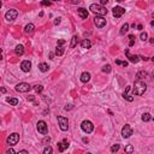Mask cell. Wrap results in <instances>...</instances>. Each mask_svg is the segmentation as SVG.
I'll return each instance as SVG.
<instances>
[{"instance_id": "cell-34", "label": "cell", "mask_w": 154, "mask_h": 154, "mask_svg": "<svg viewBox=\"0 0 154 154\" xmlns=\"http://www.w3.org/2000/svg\"><path fill=\"white\" fill-rule=\"evenodd\" d=\"M118 150H119V144H113V146L111 147V152H112V153L118 152Z\"/></svg>"}, {"instance_id": "cell-21", "label": "cell", "mask_w": 154, "mask_h": 154, "mask_svg": "<svg viewBox=\"0 0 154 154\" xmlns=\"http://www.w3.org/2000/svg\"><path fill=\"white\" fill-rule=\"evenodd\" d=\"M81 46H82V48H86V49H88V48H90V46H92V42H90L88 39H84V40H82V41H81Z\"/></svg>"}, {"instance_id": "cell-57", "label": "cell", "mask_w": 154, "mask_h": 154, "mask_svg": "<svg viewBox=\"0 0 154 154\" xmlns=\"http://www.w3.org/2000/svg\"><path fill=\"white\" fill-rule=\"evenodd\" d=\"M153 77H154V71H153Z\"/></svg>"}, {"instance_id": "cell-46", "label": "cell", "mask_w": 154, "mask_h": 154, "mask_svg": "<svg viewBox=\"0 0 154 154\" xmlns=\"http://www.w3.org/2000/svg\"><path fill=\"white\" fill-rule=\"evenodd\" d=\"M122 65L123 66H128V61H122Z\"/></svg>"}, {"instance_id": "cell-43", "label": "cell", "mask_w": 154, "mask_h": 154, "mask_svg": "<svg viewBox=\"0 0 154 154\" xmlns=\"http://www.w3.org/2000/svg\"><path fill=\"white\" fill-rule=\"evenodd\" d=\"M137 29H138V30H142V29H143V25H142V24H138V25H137Z\"/></svg>"}, {"instance_id": "cell-8", "label": "cell", "mask_w": 154, "mask_h": 154, "mask_svg": "<svg viewBox=\"0 0 154 154\" xmlns=\"http://www.w3.org/2000/svg\"><path fill=\"white\" fill-rule=\"evenodd\" d=\"M131 135H132V129H131V126H130L129 124H125V125L123 126V129H122V136H123L124 138H129Z\"/></svg>"}, {"instance_id": "cell-3", "label": "cell", "mask_w": 154, "mask_h": 154, "mask_svg": "<svg viewBox=\"0 0 154 154\" xmlns=\"http://www.w3.org/2000/svg\"><path fill=\"white\" fill-rule=\"evenodd\" d=\"M58 124H59V128L61 131H66L69 129V120L66 117H63V116H59L58 117Z\"/></svg>"}, {"instance_id": "cell-54", "label": "cell", "mask_w": 154, "mask_h": 154, "mask_svg": "<svg viewBox=\"0 0 154 154\" xmlns=\"http://www.w3.org/2000/svg\"><path fill=\"white\" fill-rule=\"evenodd\" d=\"M152 61H154V57H152Z\"/></svg>"}, {"instance_id": "cell-25", "label": "cell", "mask_w": 154, "mask_h": 154, "mask_svg": "<svg viewBox=\"0 0 154 154\" xmlns=\"http://www.w3.org/2000/svg\"><path fill=\"white\" fill-rule=\"evenodd\" d=\"M77 42H78V37H77L76 35H75V36H72V39H71V43H70V47H71V48H75V47H76V45H77Z\"/></svg>"}, {"instance_id": "cell-11", "label": "cell", "mask_w": 154, "mask_h": 154, "mask_svg": "<svg viewBox=\"0 0 154 154\" xmlns=\"http://www.w3.org/2000/svg\"><path fill=\"white\" fill-rule=\"evenodd\" d=\"M112 12H113V16L116 18H119V17H122L125 13V9L122 7V6H116V7H113Z\"/></svg>"}, {"instance_id": "cell-18", "label": "cell", "mask_w": 154, "mask_h": 154, "mask_svg": "<svg viewBox=\"0 0 154 154\" xmlns=\"http://www.w3.org/2000/svg\"><path fill=\"white\" fill-rule=\"evenodd\" d=\"M81 82H83V83H87V82H89L90 81V73L89 72H83L82 75H81Z\"/></svg>"}, {"instance_id": "cell-49", "label": "cell", "mask_w": 154, "mask_h": 154, "mask_svg": "<svg viewBox=\"0 0 154 154\" xmlns=\"http://www.w3.org/2000/svg\"><path fill=\"white\" fill-rule=\"evenodd\" d=\"M83 142H84V143H88V138L84 137V138H83Z\"/></svg>"}, {"instance_id": "cell-13", "label": "cell", "mask_w": 154, "mask_h": 154, "mask_svg": "<svg viewBox=\"0 0 154 154\" xmlns=\"http://www.w3.org/2000/svg\"><path fill=\"white\" fill-rule=\"evenodd\" d=\"M131 90V87H126L125 88V92L123 93V98L126 100V101H129V102H132L134 101V96H131L130 94H129V92Z\"/></svg>"}, {"instance_id": "cell-2", "label": "cell", "mask_w": 154, "mask_h": 154, "mask_svg": "<svg viewBox=\"0 0 154 154\" xmlns=\"http://www.w3.org/2000/svg\"><path fill=\"white\" fill-rule=\"evenodd\" d=\"M89 10H90L93 13H95L96 16H105V15H107L106 7L102 6V5H99V4H92V5L89 6Z\"/></svg>"}, {"instance_id": "cell-55", "label": "cell", "mask_w": 154, "mask_h": 154, "mask_svg": "<svg viewBox=\"0 0 154 154\" xmlns=\"http://www.w3.org/2000/svg\"><path fill=\"white\" fill-rule=\"evenodd\" d=\"M53 1H60V0H53Z\"/></svg>"}, {"instance_id": "cell-20", "label": "cell", "mask_w": 154, "mask_h": 154, "mask_svg": "<svg viewBox=\"0 0 154 154\" xmlns=\"http://www.w3.org/2000/svg\"><path fill=\"white\" fill-rule=\"evenodd\" d=\"M147 76H148L147 71H138V72L136 73V81H137V80H144Z\"/></svg>"}, {"instance_id": "cell-42", "label": "cell", "mask_w": 154, "mask_h": 154, "mask_svg": "<svg viewBox=\"0 0 154 154\" xmlns=\"http://www.w3.org/2000/svg\"><path fill=\"white\" fill-rule=\"evenodd\" d=\"M19 153H23V154H29V152H28V150H25V149H23V150H19Z\"/></svg>"}, {"instance_id": "cell-4", "label": "cell", "mask_w": 154, "mask_h": 154, "mask_svg": "<svg viewBox=\"0 0 154 154\" xmlns=\"http://www.w3.org/2000/svg\"><path fill=\"white\" fill-rule=\"evenodd\" d=\"M81 129H82L84 132L90 134V132L94 130V125H93V123H92L90 120H83L82 124H81Z\"/></svg>"}, {"instance_id": "cell-22", "label": "cell", "mask_w": 154, "mask_h": 154, "mask_svg": "<svg viewBox=\"0 0 154 154\" xmlns=\"http://www.w3.org/2000/svg\"><path fill=\"white\" fill-rule=\"evenodd\" d=\"M48 69H49L48 64H46V63H41V64H39V70H40L41 72H47V71H48Z\"/></svg>"}, {"instance_id": "cell-56", "label": "cell", "mask_w": 154, "mask_h": 154, "mask_svg": "<svg viewBox=\"0 0 154 154\" xmlns=\"http://www.w3.org/2000/svg\"><path fill=\"white\" fill-rule=\"evenodd\" d=\"M152 119H153V122H154V117H153V118H152Z\"/></svg>"}, {"instance_id": "cell-38", "label": "cell", "mask_w": 154, "mask_h": 154, "mask_svg": "<svg viewBox=\"0 0 154 154\" xmlns=\"http://www.w3.org/2000/svg\"><path fill=\"white\" fill-rule=\"evenodd\" d=\"M71 108H73V105H66V106H65V111L71 110Z\"/></svg>"}, {"instance_id": "cell-9", "label": "cell", "mask_w": 154, "mask_h": 154, "mask_svg": "<svg viewBox=\"0 0 154 154\" xmlns=\"http://www.w3.org/2000/svg\"><path fill=\"white\" fill-rule=\"evenodd\" d=\"M18 141H19V135H18L17 132H13V134H11V135L7 137V143H9L10 146L17 144Z\"/></svg>"}, {"instance_id": "cell-40", "label": "cell", "mask_w": 154, "mask_h": 154, "mask_svg": "<svg viewBox=\"0 0 154 154\" xmlns=\"http://www.w3.org/2000/svg\"><path fill=\"white\" fill-rule=\"evenodd\" d=\"M28 100H29V101H34V100H35V96H34V95H29V96H28Z\"/></svg>"}, {"instance_id": "cell-36", "label": "cell", "mask_w": 154, "mask_h": 154, "mask_svg": "<svg viewBox=\"0 0 154 154\" xmlns=\"http://www.w3.org/2000/svg\"><path fill=\"white\" fill-rule=\"evenodd\" d=\"M57 45H58V46H63V45H65V40H58V41H57Z\"/></svg>"}, {"instance_id": "cell-32", "label": "cell", "mask_w": 154, "mask_h": 154, "mask_svg": "<svg viewBox=\"0 0 154 154\" xmlns=\"http://www.w3.org/2000/svg\"><path fill=\"white\" fill-rule=\"evenodd\" d=\"M34 89H35V92H36V93H41V92L43 90V87H42L41 84H37V86H35V87H34Z\"/></svg>"}, {"instance_id": "cell-39", "label": "cell", "mask_w": 154, "mask_h": 154, "mask_svg": "<svg viewBox=\"0 0 154 154\" xmlns=\"http://www.w3.org/2000/svg\"><path fill=\"white\" fill-rule=\"evenodd\" d=\"M10 153H11V154H16V150L12 149V148H10V149L7 150V154H10Z\"/></svg>"}, {"instance_id": "cell-53", "label": "cell", "mask_w": 154, "mask_h": 154, "mask_svg": "<svg viewBox=\"0 0 154 154\" xmlns=\"http://www.w3.org/2000/svg\"><path fill=\"white\" fill-rule=\"evenodd\" d=\"M117 1H119V3H120V1H124V0H117Z\"/></svg>"}, {"instance_id": "cell-14", "label": "cell", "mask_w": 154, "mask_h": 154, "mask_svg": "<svg viewBox=\"0 0 154 154\" xmlns=\"http://www.w3.org/2000/svg\"><path fill=\"white\" fill-rule=\"evenodd\" d=\"M125 54H126V57L129 58V60H130L131 63H135V64H136V63H138V60H140V57H138V55H136V54H135V55L130 54L128 48L125 49Z\"/></svg>"}, {"instance_id": "cell-28", "label": "cell", "mask_w": 154, "mask_h": 154, "mask_svg": "<svg viewBox=\"0 0 154 154\" xmlns=\"http://www.w3.org/2000/svg\"><path fill=\"white\" fill-rule=\"evenodd\" d=\"M111 70H112V69H111V65H108V64L102 66V72H106V73H108V72H111Z\"/></svg>"}, {"instance_id": "cell-44", "label": "cell", "mask_w": 154, "mask_h": 154, "mask_svg": "<svg viewBox=\"0 0 154 154\" xmlns=\"http://www.w3.org/2000/svg\"><path fill=\"white\" fill-rule=\"evenodd\" d=\"M49 141H51V138H49V137H46V138L43 140V142H45V143H47V142H49Z\"/></svg>"}, {"instance_id": "cell-37", "label": "cell", "mask_w": 154, "mask_h": 154, "mask_svg": "<svg viewBox=\"0 0 154 154\" xmlns=\"http://www.w3.org/2000/svg\"><path fill=\"white\" fill-rule=\"evenodd\" d=\"M107 3H108V0H100V5H102V6L106 5Z\"/></svg>"}, {"instance_id": "cell-48", "label": "cell", "mask_w": 154, "mask_h": 154, "mask_svg": "<svg viewBox=\"0 0 154 154\" xmlns=\"http://www.w3.org/2000/svg\"><path fill=\"white\" fill-rule=\"evenodd\" d=\"M53 57H54L53 53H49V59H53Z\"/></svg>"}, {"instance_id": "cell-41", "label": "cell", "mask_w": 154, "mask_h": 154, "mask_svg": "<svg viewBox=\"0 0 154 154\" xmlns=\"http://www.w3.org/2000/svg\"><path fill=\"white\" fill-rule=\"evenodd\" d=\"M59 23H60V18H55V21H54V24H55V25H58Z\"/></svg>"}, {"instance_id": "cell-45", "label": "cell", "mask_w": 154, "mask_h": 154, "mask_svg": "<svg viewBox=\"0 0 154 154\" xmlns=\"http://www.w3.org/2000/svg\"><path fill=\"white\" fill-rule=\"evenodd\" d=\"M116 64H117V65H122V61L117 59V60H116Z\"/></svg>"}, {"instance_id": "cell-19", "label": "cell", "mask_w": 154, "mask_h": 154, "mask_svg": "<svg viewBox=\"0 0 154 154\" xmlns=\"http://www.w3.org/2000/svg\"><path fill=\"white\" fill-rule=\"evenodd\" d=\"M15 53H16V55H18V57L23 55V54H24V47H23L22 45H17L16 48H15Z\"/></svg>"}, {"instance_id": "cell-23", "label": "cell", "mask_w": 154, "mask_h": 154, "mask_svg": "<svg viewBox=\"0 0 154 154\" xmlns=\"http://www.w3.org/2000/svg\"><path fill=\"white\" fill-rule=\"evenodd\" d=\"M7 102H9L10 105H12V106H17V105L19 104L18 99H16V98H7Z\"/></svg>"}, {"instance_id": "cell-51", "label": "cell", "mask_w": 154, "mask_h": 154, "mask_svg": "<svg viewBox=\"0 0 154 154\" xmlns=\"http://www.w3.org/2000/svg\"><path fill=\"white\" fill-rule=\"evenodd\" d=\"M72 3H73V4H76V3H78V0H72Z\"/></svg>"}, {"instance_id": "cell-35", "label": "cell", "mask_w": 154, "mask_h": 154, "mask_svg": "<svg viewBox=\"0 0 154 154\" xmlns=\"http://www.w3.org/2000/svg\"><path fill=\"white\" fill-rule=\"evenodd\" d=\"M41 5L42 6H49L51 5V1H48V0H43V1H41Z\"/></svg>"}, {"instance_id": "cell-31", "label": "cell", "mask_w": 154, "mask_h": 154, "mask_svg": "<svg viewBox=\"0 0 154 154\" xmlns=\"http://www.w3.org/2000/svg\"><path fill=\"white\" fill-rule=\"evenodd\" d=\"M129 39H130V42H129V46L132 47L135 45V36L134 35H129Z\"/></svg>"}, {"instance_id": "cell-52", "label": "cell", "mask_w": 154, "mask_h": 154, "mask_svg": "<svg viewBox=\"0 0 154 154\" xmlns=\"http://www.w3.org/2000/svg\"><path fill=\"white\" fill-rule=\"evenodd\" d=\"M150 25H152V27H154V21H152V23H150Z\"/></svg>"}, {"instance_id": "cell-15", "label": "cell", "mask_w": 154, "mask_h": 154, "mask_svg": "<svg viewBox=\"0 0 154 154\" xmlns=\"http://www.w3.org/2000/svg\"><path fill=\"white\" fill-rule=\"evenodd\" d=\"M77 13H78V16H80L82 19H87V18H88V16H89L88 11H87L86 9H83V7L77 9Z\"/></svg>"}, {"instance_id": "cell-24", "label": "cell", "mask_w": 154, "mask_h": 154, "mask_svg": "<svg viewBox=\"0 0 154 154\" xmlns=\"http://www.w3.org/2000/svg\"><path fill=\"white\" fill-rule=\"evenodd\" d=\"M55 54H57L58 57L63 55V54H64V47H63V46H58V45H57V48H55Z\"/></svg>"}, {"instance_id": "cell-58", "label": "cell", "mask_w": 154, "mask_h": 154, "mask_svg": "<svg viewBox=\"0 0 154 154\" xmlns=\"http://www.w3.org/2000/svg\"><path fill=\"white\" fill-rule=\"evenodd\" d=\"M153 17H154V13H153Z\"/></svg>"}, {"instance_id": "cell-47", "label": "cell", "mask_w": 154, "mask_h": 154, "mask_svg": "<svg viewBox=\"0 0 154 154\" xmlns=\"http://www.w3.org/2000/svg\"><path fill=\"white\" fill-rule=\"evenodd\" d=\"M149 42H150V43H154V36H153V37L149 40Z\"/></svg>"}, {"instance_id": "cell-26", "label": "cell", "mask_w": 154, "mask_h": 154, "mask_svg": "<svg viewBox=\"0 0 154 154\" xmlns=\"http://www.w3.org/2000/svg\"><path fill=\"white\" fill-rule=\"evenodd\" d=\"M141 118H142V120H143V122H149V120L152 119V116H150L149 113H143Z\"/></svg>"}, {"instance_id": "cell-12", "label": "cell", "mask_w": 154, "mask_h": 154, "mask_svg": "<svg viewBox=\"0 0 154 154\" xmlns=\"http://www.w3.org/2000/svg\"><path fill=\"white\" fill-rule=\"evenodd\" d=\"M30 69H31V63H30L29 60H23V61L21 63V70H22L23 72H29Z\"/></svg>"}, {"instance_id": "cell-6", "label": "cell", "mask_w": 154, "mask_h": 154, "mask_svg": "<svg viewBox=\"0 0 154 154\" xmlns=\"http://www.w3.org/2000/svg\"><path fill=\"white\" fill-rule=\"evenodd\" d=\"M16 90L19 92V93H28V92L31 90V86H30L29 83L22 82V83H18V84L16 86Z\"/></svg>"}, {"instance_id": "cell-27", "label": "cell", "mask_w": 154, "mask_h": 154, "mask_svg": "<svg viewBox=\"0 0 154 154\" xmlns=\"http://www.w3.org/2000/svg\"><path fill=\"white\" fill-rule=\"evenodd\" d=\"M128 30H129V24H128V23H125V24L122 27V29H120V35H124Z\"/></svg>"}, {"instance_id": "cell-33", "label": "cell", "mask_w": 154, "mask_h": 154, "mask_svg": "<svg viewBox=\"0 0 154 154\" xmlns=\"http://www.w3.org/2000/svg\"><path fill=\"white\" fill-rule=\"evenodd\" d=\"M140 37H141V40H142V41H147V39H148V34H147L146 31H144V33H141Z\"/></svg>"}, {"instance_id": "cell-30", "label": "cell", "mask_w": 154, "mask_h": 154, "mask_svg": "<svg viewBox=\"0 0 154 154\" xmlns=\"http://www.w3.org/2000/svg\"><path fill=\"white\" fill-rule=\"evenodd\" d=\"M124 150H125V153H132V152H134V147H132L131 144H128Z\"/></svg>"}, {"instance_id": "cell-16", "label": "cell", "mask_w": 154, "mask_h": 154, "mask_svg": "<svg viewBox=\"0 0 154 154\" xmlns=\"http://www.w3.org/2000/svg\"><path fill=\"white\" fill-rule=\"evenodd\" d=\"M67 147H69V142H67V140H64V141H61V142H59V143H58V149H59V152H64Z\"/></svg>"}, {"instance_id": "cell-10", "label": "cell", "mask_w": 154, "mask_h": 154, "mask_svg": "<svg viewBox=\"0 0 154 154\" xmlns=\"http://www.w3.org/2000/svg\"><path fill=\"white\" fill-rule=\"evenodd\" d=\"M94 24L98 28H104L106 25V18H104V16H96L94 18Z\"/></svg>"}, {"instance_id": "cell-50", "label": "cell", "mask_w": 154, "mask_h": 154, "mask_svg": "<svg viewBox=\"0 0 154 154\" xmlns=\"http://www.w3.org/2000/svg\"><path fill=\"white\" fill-rule=\"evenodd\" d=\"M1 93H6V89L5 88H1Z\"/></svg>"}, {"instance_id": "cell-17", "label": "cell", "mask_w": 154, "mask_h": 154, "mask_svg": "<svg viewBox=\"0 0 154 154\" xmlns=\"http://www.w3.org/2000/svg\"><path fill=\"white\" fill-rule=\"evenodd\" d=\"M34 30H35V25H34L33 23L27 24V25H25V28H24V33H25V34H33V33H34Z\"/></svg>"}, {"instance_id": "cell-5", "label": "cell", "mask_w": 154, "mask_h": 154, "mask_svg": "<svg viewBox=\"0 0 154 154\" xmlns=\"http://www.w3.org/2000/svg\"><path fill=\"white\" fill-rule=\"evenodd\" d=\"M36 129L41 135H46L48 132V128H47V123L45 120H39L36 124Z\"/></svg>"}, {"instance_id": "cell-7", "label": "cell", "mask_w": 154, "mask_h": 154, "mask_svg": "<svg viewBox=\"0 0 154 154\" xmlns=\"http://www.w3.org/2000/svg\"><path fill=\"white\" fill-rule=\"evenodd\" d=\"M17 16H18V11L15 10V9H11V10H9V11L5 13V18H6V21H9V22L15 21V19L17 18Z\"/></svg>"}, {"instance_id": "cell-29", "label": "cell", "mask_w": 154, "mask_h": 154, "mask_svg": "<svg viewBox=\"0 0 154 154\" xmlns=\"http://www.w3.org/2000/svg\"><path fill=\"white\" fill-rule=\"evenodd\" d=\"M52 152H53V148H52V147H49V146L45 147V149L42 150V153H43V154H49V153H52Z\"/></svg>"}, {"instance_id": "cell-1", "label": "cell", "mask_w": 154, "mask_h": 154, "mask_svg": "<svg viewBox=\"0 0 154 154\" xmlns=\"http://www.w3.org/2000/svg\"><path fill=\"white\" fill-rule=\"evenodd\" d=\"M147 90V84L142 80H137L134 84V95H143Z\"/></svg>"}]
</instances>
